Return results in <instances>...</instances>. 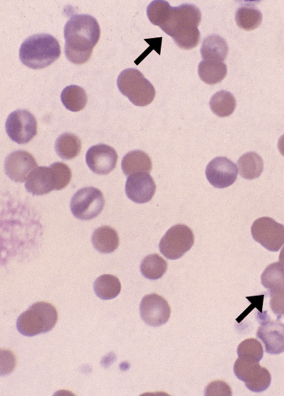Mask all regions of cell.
Listing matches in <instances>:
<instances>
[{"label": "cell", "mask_w": 284, "mask_h": 396, "mask_svg": "<svg viewBox=\"0 0 284 396\" xmlns=\"http://www.w3.org/2000/svg\"><path fill=\"white\" fill-rule=\"evenodd\" d=\"M121 167L125 176H130L133 173L152 172L153 164L147 154L142 150H135L124 156Z\"/></svg>", "instance_id": "ffe728a7"}, {"label": "cell", "mask_w": 284, "mask_h": 396, "mask_svg": "<svg viewBox=\"0 0 284 396\" xmlns=\"http://www.w3.org/2000/svg\"><path fill=\"white\" fill-rule=\"evenodd\" d=\"M117 86L122 95L137 107H147L155 97L154 87L137 69L124 70L119 75Z\"/></svg>", "instance_id": "5b68a950"}, {"label": "cell", "mask_w": 284, "mask_h": 396, "mask_svg": "<svg viewBox=\"0 0 284 396\" xmlns=\"http://www.w3.org/2000/svg\"><path fill=\"white\" fill-rule=\"evenodd\" d=\"M237 355L240 358L260 362L264 355L263 347L256 339H247L241 342L237 348Z\"/></svg>", "instance_id": "f546056e"}, {"label": "cell", "mask_w": 284, "mask_h": 396, "mask_svg": "<svg viewBox=\"0 0 284 396\" xmlns=\"http://www.w3.org/2000/svg\"><path fill=\"white\" fill-rule=\"evenodd\" d=\"M235 21L236 25L242 30L252 31L262 24L263 14L253 5H243L237 9Z\"/></svg>", "instance_id": "603a6c76"}, {"label": "cell", "mask_w": 284, "mask_h": 396, "mask_svg": "<svg viewBox=\"0 0 284 396\" xmlns=\"http://www.w3.org/2000/svg\"><path fill=\"white\" fill-rule=\"evenodd\" d=\"M228 45L219 35H211L203 40L201 48L202 59L205 61L223 62L228 55Z\"/></svg>", "instance_id": "d6986e66"}, {"label": "cell", "mask_w": 284, "mask_h": 396, "mask_svg": "<svg viewBox=\"0 0 284 396\" xmlns=\"http://www.w3.org/2000/svg\"><path fill=\"white\" fill-rule=\"evenodd\" d=\"M201 20L200 9L194 4H184L167 11L159 25L161 30L169 35L179 48L191 50L200 42L199 26Z\"/></svg>", "instance_id": "7a4b0ae2"}, {"label": "cell", "mask_w": 284, "mask_h": 396, "mask_svg": "<svg viewBox=\"0 0 284 396\" xmlns=\"http://www.w3.org/2000/svg\"><path fill=\"white\" fill-rule=\"evenodd\" d=\"M156 185L149 173H133L127 179L125 192L129 199L137 203H146L152 200Z\"/></svg>", "instance_id": "9a60e30c"}, {"label": "cell", "mask_w": 284, "mask_h": 396, "mask_svg": "<svg viewBox=\"0 0 284 396\" xmlns=\"http://www.w3.org/2000/svg\"><path fill=\"white\" fill-rule=\"evenodd\" d=\"M92 244L98 252L112 253L119 247L118 232L111 226H101L93 232Z\"/></svg>", "instance_id": "ac0fdd59"}, {"label": "cell", "mask_w": 284, "mask_h": 396, "mask_svg": "<svg viewBox=\"0 0 284 396\" xmlns=\"http://www.w3.org/2000/svg\"><path fill=\"white\" fill-rule=\"evenodd\" d=\"M241 176L248 180L259 178L264 170V162L258 154L249 152L242 155L237 161Z\"/></svg>", "instance_id": "44dd1931"}, {"label": "cell", "mask_w": 284, "mask_h": 396, "mask_svg": "<svg viewBox=\"0 0 284 396\" xmlns=\"http://www.w3.org/2000/svg\"><path fill=\"white\" fill-rule=\"evenodd\" d=\"M278 149H279L280 153L284 156V135L280 137L279 142H278Z\"/></svg>", "instance_id": "836d02e7"}, {"label": "cell", "mask_w": 284, "mask_h": 396, "mask_svg": "<svg viewBox=\"0 0 284 396\" xmlns=\"http://www.w3.org/2000/svg\"><path fill=\"white\" fill-rule=\"evenodd\" d=\"M257 336L264 343L266 353L279 355L284 352V324L279 319L261 321Z\"/></svg>", "instance_id": "2e32d148"}, {"label": "cell", "mask_w": 284, "mask_h": 396, "mask_svg": "<svg viewBox=\"0 0 284 396\" xmlns=\"http://www.w3.org/2000/svg\"><path fill=\"white\" fill-rule=\"evenodd\" d=\"M56 173V191L65 189L70 183L72 179V171L65 163L55 162L51 166Z\"/></svg>", "instance_id": "4dcf8cb0"}, {"label": "cell", "mask_w": 284, "mask_h": 396, "mask_svg": "<svg viewBox=\"0 0 284 396\" xmlns=\"http://www.w3.org/2000/svg\"><path fill=\"white\" fill-rule=\"evenodd\" d=\"M105 205L102 192L95 188H85L79 190L72 198L71 212L74 217L83 220L95 218Z\"/></svg>", "instance_id": "ba28073f"}, {"label": "cell", "mask_w": 284, "mask_h": 396, "mask_svg": "<svg viewBox=\"0 0 284 396\" xmlns=\"http://www.w3.org/2000/svg\"><path fill=\"white\" fill-rule=\"evenodd\" d=\"M95 294L102 300H112L120 294L121 284L120 279L113 275H102L94 284Z\"/></svg>", "instance_id": "83f0119b"}, {"label": "cell", "mask_w": 284, "mask_h": 396, "mask_svg": "<svg viewBox=\"0 0 284 396\" xmlns=\"http://www.w3.org/2000/svg\"><path fill=\"white\" fill-rule=\"evenodd\" d=\"M38 167L33 156L25 150L10 154L4 162L7 176L16 183H24L28 173Z\"/></svg>", "instance_id": "5bb4252c"}, {"label": "cell", "mask_w": 284, "mask_h": 396, "mask_svg": "<svg viewBox=\"0 0 284 396\" xmlns=\"http://www.w3.org/2000/svg\"><path fill=\"white\" fill-rule=\"evenodd\" d=\"M228 68L223 62L201 61L199 65V75L203 82L209 85H217L227 75Z\"/></svg>", "instance_id": "7402d4cb"}, {"label": "cell", "mask_w": 284, "mask_h": 396, "mask_svg": "<svg viewBox=\"0 0 284 396\" xmlns=\"http://www.w3.org/2000/svg\"><path fill=\"white\" fill-rule=\"evenodd\" d=\"M61 102L63 106L72 112L83 110L88 102L86 92L78 85H70L63 89L61 93Z\"/></svg>", "instance_id": "484cf974"}, {"label": "cell", "mask_w": 284, "mask_h": 396, "mask_svg": "<svg viewBox=\"0 0 284 396\" xmlns=\"http://www.w3.org/2000/svg\"><path fill=\"white\" fill-rule=\"evenodd\" d=\"M56 173L51 167L41 166L34 168L26 182V189L33 196L49 194L56 190Z\"/></svg>", "instance_id": "e0dca14e"}, {"label": "cell", "mask_w": 284, "mask_h": 396, "mask_svg": "<svg viewBox=\"0 0 284 396\" xmlns=\"http://www.w3.org/2000/svg\"><path fill=\"white\" fill-rule=\"evenodd\" d=\"M283 267H284V265H283Z\"/></svg>", "instance_id": "d590c367"}, {"label": "cell", "mask_w": 284, "mask_h": 396, "mask_svg": "<svg viewBox=\"0 0 284 396\" xmlns=\"http://www.w3.org/2000/svg\"><path fill=\"white\" fill-rule=\"evenodd\" d=\"M234 373L236 378L245 382L246 387L253 392H263L270 386V373L256 360L239 358L236 360Z\"/></svg>", "instance_id": "52a82bcc"}, {"label": "cell", "mask_w": 284, "mask_h": 396, "mask_svg": "<svg viewBox=\"0 0 284 396\" xmlns=\"http://www.w3.org/2000/svg\"><path fill=\"white\" fill-rule=\"evenodd\" d=\"M194 235L187 225H176L168 230L159 243V250L168 259L176 260L183 257L193 247Z\"/></svg>", "instance_id": "8992f818"}, {"label": "cell", "mask_w": 284, "mask_h": 396, "mask_svg": "<svg viewBox=\"0 0 284 396\" xmlns=\"http://www.w3.org/2000/svg\"><path fill=\"white\" fill-rule=\"evenodd\" d=\"M58 313L53 305L48 302H36L22 313L16 321V328L26 336L48 333L55 328Z\"/></svg>", "instance_id": "277c9868"}, {"label": "cell", "mask_w": 284, "mask_h": 396, "mask_svg": "<svg viewBox=\"0 0 284 396\" xmlns=\"http://www.w3.org/2000/svg\"><path fill=\"white\" fill-rule=\"evenodd\" d=\"M206 176L214 188L224 189L235 183L238 171L233 161L225 156L213 159L206 166Z\"/></svg>", "instance_id": "7c38bea8"}, {"label": "cell", "mask_w": 284, "mask_h": 396, "mask_svg": "<svg viewBox=\"0 0 284 396\" xmlns=\"http://www.w3.org/2000/svg\"><path fill=\"white\" fill-rule=\"evenodd\" d=\"M56 152L63 160H72L77 157L81 150V141L71 133H63L57 138Z\"/></svg>", "instance_id": "cb8c5ba5"}, {"label": "cell", "mask_w": 284, "mask_h": 396, "mask_svg": "<svg viewBox=\"0 0 284 396\" xmlns=\"http://www.w3.org/2000/svg\"><path fill=\"white\" fill-rule=\"evenodd\" d=\"M5 128L11 141L19 144L30 143L38 133L37 120L26 109H16L10 114Z\"/></svg>", "instance_id": "9c48e42d"}, {"label": "cell", "mask_w": 284, "mask_h": 396, "mask_svg": "<svg viewBox=\"0 0 284 396\" xmlns=\"http://www.w3.org/2000/svg\"><path fill=\"white\" fill-rule=\"evenodd\" d=\"M269 295L270 296L271 310L280 320L282 317H284V291Z\"/></svg>", "instance_id": "d6a6232c"}, {"label": "cell", "mask_w": 284, "mask_h": 396, "mask_svg": "<svg viewBox=\"0 0 284 396\" xmlns=\"http://www.w3.org/2000/svg\"><path fill=\"white\" fill-rule=\"evenodd\" d=\"M251 232L253 240L270 252H279L284 245V225L270 218L255 220Z\"/></svg>", "instance_id": "30bf717a"}, {"label": "cell", "mask_w": 284, "mask_h": 396, "mask_svg": "<svg viewBox=\"0 0 284 396\" xmlns=\"http://www.w3.org/2000/svg\"><path fill=\"white\" fill-rule=\"evenodd\" d=\"M280 263L284 265V247L282 249L280 255Z\"/></svg>", "instance_id": "e575fe53"}, {"label": "cell", "mask_w": 284, "mask_h": 396, "mask_svg": "<svg viewBox=\"0 0 284 396\" xmlns=\"http://www.w3.org/2000/svg\"><path fill=\"white\" fill-rule=\"evenodd\" d=\"M261 281L263 287L268 289V294L284 291V267L280 263L269 265L263 273Z\"/></svg>", "instance_id": "d4e9b609"}, {"label": "cell", "mask_w": 284, "mask_h": 396, "mask_svg": "<svg viewBox=\"0 0 284 396\" xmlns=\"http://www.w3.org/2000/svg\"><path fill=\"white\" fill-rule=\"evenodd\" d=\"M236 107L235 97L228 91H219L210 100V107L214 114L226 118L233 114Z\"/></svg>", "instance_id": "4316f807"}, {"label": "cell", "mask_w": 284, "mask_h": 396, "mask_svg": "<svg viewBox=\"0 0 284 396\" xmlns=\"http://www.w3.org/2000/svg\"><path fill=\"white\" fill-rule=\"evenodd\" d=\"M140 269L144 277L155 281L164 277L167 263L159 254L149 255L142 260Z\"/></svg>", "instance_id": "f1b7e54d"}, {"label": "cell", "mask_w": 284, "mask_h": 396, "mask_svg": "<svg viewBox=\"0 0 284 396\" xmlns=\"http://www.w3.org/2000/svg\"><path fill=\"white\" fill-rule=\"evenodd\" d=\"M205 395L208 396H231L233 395V392H231V389L228 383L222 381H216L209 384L206 388Z\"/></svg>", "instance_id": "1f68e13d"}, {"label": "cell", "mask_w": 284, "mask_h": 396, "mask_svg": "<svg viewBox=\"0 0 284 396\" xmlns=\"http://www.w3.org/2000/svg\"><path fill=\"white\" fill-rule=\"evenodd\" d=\"M63 35L68 60L80 65L90 60L100 38V26L94 16L74 15L66 23Z\"/></svg>", "instance_id": "6da1fadb"}, {"label": "cell", "mask_w": 284, "mask_h": 396, "mask_svg": "<svg viewBox=\"0 0 284 396\" xmlns=\"http://www.w3.org/2000/svg\"><path fill=\"white\" fill-rule=\"evenodd\" d=\"M141 317L150 327L158 328L168 322L171 307L162 296L156 294L144 296L140 305Z\"/></svg>", "instance_id": "8fae6325"}, {"label": "cell", "mask_w": 284, "mask_h": 396, "mask_svg": "<svg viewBox=\"0 0 284 396\" xmlns=\"http://www.w3.org/2000/svg\"><path fill=\"white\" fill-rule=\"evenodd\" d=\"M61 55L58 40L48 33L28 37L21 46L20 60L25 66L38 70L49 67Z\"/></svg>", "instance_id": "3957f363"}, {"label": "cell", "mask_w": 284, "mask_h": 396, "mask_svg": "<svg viewBox=\"0 0 284 396\" xmlns=\"http://www.w3.org/2000/svg\"><path fill=\"white\" fill-rule=\"evenodd\" d=\"M85 160L92 172L106 176L117 166L118 154L112 147L100 144L87 151Z\"/></svg>", "instance_id": "4fadbf2b"}]
</instances>
